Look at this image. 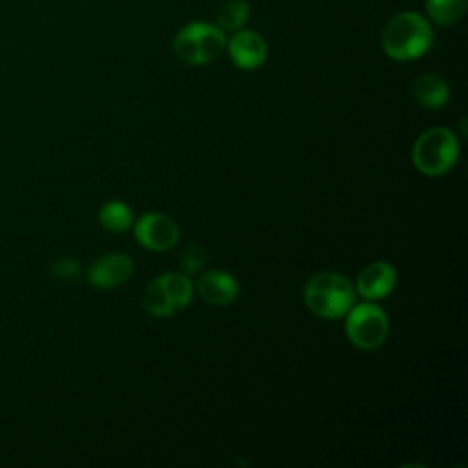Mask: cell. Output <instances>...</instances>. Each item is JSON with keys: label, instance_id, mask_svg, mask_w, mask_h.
Returning a JSON list of instances; mask_svg holds the SVG:
<instances>
[{"label": "cell", "instance_id": "obj_1", "mask_svg": "<svg viewBox=\"0 0 468 468\" xmlns=\"http://www.w3.org/2000/svg\"><path fill=\"white\" fill-rule=\"evenodd\" d=\"M380 42L389 58L408 62L428 53L433 44V29L430 20L420 13L402 11L388 20Z\"/></svg>", "mask_w": 468, "mask_h": 468}, {"label": "cell", "instance_id": "obj_2", "mask_svg": "<svg viewBox=\"0 0 468 468\" xmlns=\"http://www.w3.org/2000/svg\"><path fill=\"white\" fill-rule=\"evenodd\" d=\"M303 302L316 316L335 320L353 307L355 287L344 274L324 271L311 276L305 283Z\"/></svg>", "mask_w": 468, "mask_h": 468}, {"label": "cell", "instance_id": "obj_3", "mask_svg": "<svg viewBox=\"0 0 468 468\" xmlns=\"http://www.w3.org/2000/svg\"><path fill=\"white\" fill-rule=\"evenodd\" d=\"M227 46V37L221 27L210 22H190L183 26L172 42V49L179 60L190 66L214 62Z\"/></svg>", "mask_w": 468, "mask_h": 468}, {"label": "cell", "instance_id": "obj_4", "mask_svg": "<svg viewBox=\"0 0 468 468\" xmlns=\"http://www.w3.org/2000/svg\"><path fill=\"white\" fill-rule=\"evenodd\" d=\"M411 159L415 168L428 177L446 174L459 159L457 135L444 126L422 132L413 143Z\"/></svg>", "mask_w": 468, "mask_h": 468}, {"label": "cell", "instance_id": "obj_5", "mask_svg": "<svg viewBox=\"0 0 468 468\" xmlns=\"http://www.w3.org/2000/svg\"><path fill=\"white\" fill-rule=\"evenodd\" d=\"M346 314V335L355 347L362 351H373L386 342L389 333V320L382 307L366 302L351 307Z\"/></svg>", "mask_w": 468, "mask_h": 468}, {"label": "cell", "instance_id": "obj_6", "mask_svg": "<svg viewBox=\"0 0 468 468\" xmlns=\"http://www.w3.org/2000/svg\"><path fill=\"white\" fill-rule=\"evenodd\" d=\"M137 241L154 252L170 250L179 241V227L177 223L161 212L143 214L133 227Z\"/></svg>", "mask_w": 468, "mask_h": 468}, {"label": "cell", "instance_id": "obj_7", "mask_svg": "<svg viewBox=\"0 0 468 468\" xmlns=\"http://www.w3.org/2000/svg\"><path fill=\"white\" fill-rule=\"evenodd\" d=\"M227 51L230 60L241 69H256L267 60V42L252 29H238L227 40Z\"/></svg>", "mask_w": 468, "mask_h": 468}, {"label": "cell", "instance_id": "obj_8", "mask_svg": "<svg viewBox=\"0 0 468 468\" xmlns=\"http://www.w3.org/2000/svg\"><path fill=\"white\" fill-rule=\"evenodd\" d=\"M133 272V260L122 252L97 258L88 269V282L97 289H113L124 283Z\"/></svg>", "mask_w": 468, "mask_h": 468}, {"label": "cell", "instance_id": "obj_9", "mask_svg": "<svg viewBox=\"0 0 468 468\" xmlns=\"http://www.w3.org/2000/svg\"><path fill=\"white\" fill-rule=\"evenodd\" d=\"M397 285V271L388 261H373L356 276L355 292L366 300H382Z\"/></svg>", "mask_w": 468, "mask_h": 468}, {"label": "cell", "instance_id": "obj_10", "mask_svg": "<svg viewBox=\"0 0 468 468\" xmlns=\"http://www.w3.org/2000/svg\"><path fill=\"white\" fill-rule=\"evenodd\" d=\"M239 285L227 271H207L197 282L199 296L210 305H229L236 300Z\"/></svg>", "mask_w": 468, "mask_h": 468}, {"label": "cell", "instance_id": "obj_11", "mask_svg": "<svg viewBox=\"0 0 468 468\" xmlns=\"http://www.w3.org/2000/svg\"><path fill=\"white\" fill-rule=\"evenodd\" d=\"M411 93L420 106L428 110H439L450 99V86L437 73H422L413 80Z\"/></svg>", "mask_w": 468, "mask_h": 468}, {"label": "cell", "instance_id": "obj_12", "mask_svg": "<svg viewBox=\"0 0 468 468\" xmlns=\"http://www.w3.org/2000/svg\"><path fill=\"white\" fill-rule=\"evenodd\" d=\"M133 221V212L132 208L119 199L108 201L101 207L99 210V223L108 230V232H124L132 227Z\"/></svg>", "mask_w": 468, "mask_h": 468}, {"label": "cell", "instance_id": "obj_13", "mask_svg": "<svg viewBox=\"0 0 468 468\" xmlns=\"http://www.w3.org/2000/svg\"><path fill=\"white\" fill-rule=\"evenodd\" d=\"M424 5L431 22L437 26H453L464 16L468 0H426Z\"/></svg>", "mask_w": 468, "mask_h": 468}, {"label": "cell", "instance_id": "obj_14", "mask_svg": "<svg viewBox=\"0 0 468 468\" xmlns=\"http://www.w3.org/2000/svg\"><path fill=\"white\" fill-rule=\"evenodd\" d=\"M159 282L172 302L174 309H185L192 300V282L185 272H166L159 276Z\"/></svg>", "mask_w": 468, "mask_h": 468}, {"label": "cell", "instance_id": "obj_15", "mask_svg": "<svg viewBox=\"0 0 468 468\" xmlns=\"http://www.w3.org/2000/svg\"><path fill=\"white\" fill-rule=\"evenodd\" d=\"M250 16V5L247 0H229L225 2L218 15H216V26L223 31H238L243 29Z\"/></svg>", "mask_w": 468, "mask_h": 468}, {"label": "cell", "instance_id": "obj_16", "mask_svg": "<svg viewBox=\"0 0 468 468\" xmlns=\"http://www.w3.org/2000/svg\"><path fill=\"white\" fill-rule=\"evenodd\" d=\"M143 305L154 316H170V314L176 313V309H174L172 302L168 300L159 278L150 282V285L146 287L144 296H143Z\"/></svg>", "mask_w": 468, "mask_h": 468}, {"label": "cell", "instance_id": "obj_17", "mask_svg": "<svg viewBox=\"0 0 468 468\" xmlns=\"http://www.w3.org/2000/svg\"><path fill=\"white\" fill-rule=\"evenodd\" d=\"M205 260H207L205 250L199 245H192L181 256V269L188 276L196 274L205 265Z\"/></svg>", "mask_w": 468, "mask_h": 468}, {"label": "cell", "instance_id": "obj_18", "mask_svg": "<svg viewBox=\"0 0 468 468\" xmlns=\"http://www.w3.org/2000/svg\"><path fill=\"white\" fill-rule=\"evenodd\" d=\"M80 272V265L73 258H60L51 265V274L57 280H73Z\"/></svg>", "mask_w": 468, "mask_h": 468}]
</instances>
